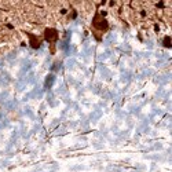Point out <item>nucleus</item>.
<instances>
[{
  "label": "nucleus",
  "mask_w": 172,
  "mask_h": 172,
  "mask_svg": "<svg viewBox=\"0 0 172 172\" xmlns=\"http://www.w3.org/2000/svg\"><path fill=\"white\" fill-rule=\"evenodd\" d=\"M94 25L97 26V28H99V29H106V28H107L106 21L103 19V18H101V17L95 18V19H94Z\"/></svg>",
  "instance_id": "obj_1"
},
{
  "label": "nucleus",
  "mask_w": 172,
  "mask_h": 172,
  "mask_svg": "<svg viewBox=\"0 0 172 172\" xmlns=\"http://www.w3.org/2000/svg\"><path fill=\"white\" fill-rule=\"evenodd\" d=\"M58 35H57V30L54 29H47L45 30V39L48 40V41H54V40H57Z\"/></svg>",
  "instance_id": "obj_2"
}]
</instances>
